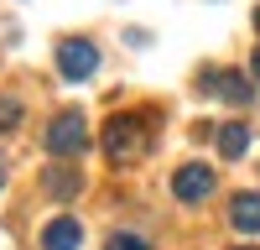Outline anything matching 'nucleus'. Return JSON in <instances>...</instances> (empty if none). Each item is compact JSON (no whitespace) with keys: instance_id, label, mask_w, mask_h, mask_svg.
Segmentation results:
<instances>
[{"instance_id":"f257e3e1","label":"nucleus","mask_w":260,"mask_h":250,"mask_svg":"<svg viewBox=\"0 0 260 250\" xmlns=\"http://www.w3.org/2000/svg\"><path fill=\"white\" fill-rule=\"evenodd\" d=\"M151 146V131H146V115H110L104 120V157L115 167H130L141 162Z\"/></svg>"},{"instance_id":"f03ea898","label":"nucleus","mask_w":260,"mask_h":250,"mask_svg":"<svg viewBox=\"0 0 260 250\" xmlns=\"http://www.w3.org/2000/svg\"><path fill=\"white\" fill-rule=\"evenodd\" d=\"M99 68V47L89 37H62L57 42V73L68 78V83H83V78H94Z\"/></svg>"},{"instance_id":"7ed1b4c3","label":"nucleus","mask_w":260,"mask_h":250,"mask_svg":"<svg viewBox=\"0 0 260 250\" xmlns=\"http://www.w3.org/2000/svg\"><path fill=\"white\" fill-rule=\"evenodd\" d=\"M83 146H89V120H83V110H62L47 125V151L52 157H78Z\"/></svg>"},{"instance_id":"20e7f679","label":"nucleus","mask_w":260,"mask_h":250,"mask_svg":"<svg viewBox=\"0 0 260 250\" xmlns=\"http://www.w3.org/2000/svg\"><path fill=\"white\" fill-rule=\"evenodd\" d=\"M208 193H213V172L203 162H187V167L172 172V198H177V203H203Z\"/></svg>"},{"instance_id":"39448f33","label":"nucleus","mask_w":260,"mask_h":250,"mask_svg":"<svg viewBox=\"0 0 260 250\" xmlns=\"http://www.w3.org/2000/svg\"><path fill=\"white\" fill-rule=\"evenodd\" d=\"M78 245H83V224L73 214L47 219V229H42V250H78Z\"/></svg>"},{"instance_id":"423d86ee","label":"nucleus","mask_w":260,"mask_h":250,"mask_svg":"<svg viewBox=\"0 0 260 250\" xmlns=\"http://www.w3.org/2000/svg\"><path fill=\"white\" fill-rule=\"evenodd\" d=\"M229 224L240 235H260V193H240L229 203Z\"/></svg>"},{"instance_id":"0eeeda50","label":"nucleus","mask_w":260,"mask_h":250,"mask_svg":"<svg viewBox=\"0 0 260 250\" xmlns=\"http://www.w3.org/2000/svg\"><path fill=\"white\" fill-rule=\"evenodd\" d=\"M208 83H219V99H229V104H250V99H255L250 78H245V73H234V68H224V73H208Z\"/></svg>"},{"instance_id":"6e6552de","label":"nucleus","mask_w":260,"mask_h":250,"mask_svg":"<svg viewBox=\"0 0 260 250\" xmlns=\"http://www.w3.org/2000/svg\"><path fill=\"white\" fill-rule=\"evenodd\" d=\"M219 151L229 157V162H240L245 151H250V131L240 120H229V125H219Z\"/></svg>"},{"instance_id":"1a4fd4ad","label":"nucleus","mask_w":260,"mask_h":250,"mask_svg":"<svg viewBox=\"0 0 260 250\" xmlns=\"http://www.w3.org/2000/svg\"><path fill=\"white\" fill-rule=\"evenodd\" d=\"M42 188H47L52 198H73L78 188H83V177L73 172V167H47V177H42Z\"/></svg>"},{"instance_id":"9d476101","label":"nucleus","mask_w":260,"mask_h":250,"mask_svg":"<svg viewBox=\"0 0 260 250\" xmlns=\"http://www.w3.org/2000/svg\"><path fill=\"white\" fill-rule=\"evenodd\" d=\"M104 250H151L146 235H130V229H115L110 240H104Z\"/></svg>"},{"instance_id":"9b49d317","label":"nucleus","mask_w":260,"mask_h":250,"mask_svg":"<svg viewBox=\"0 0 260 250\" xmlns=\"http://www.w3.org/2000/svg\"><path fill=\"white\" fill-rule=\"evenodd\" d=\"M16 120H21V104L6 99V104H0V131H6V125H16Z\"/></svg>"},{"instance_id":"f8f14e48","label":"nucleus","mask_w":260,"mask_h":250,"mask_svg":"<svg viewBox=\"0 0 260 250\" xmlns=\"http://www.w3.org/2000/svg\"><path fill=\"white\" fill-rule=\"evenodd\" d=\"M250 68H255V78H260V47H255V63H250Z\"/></svg>"},{"instance_id":"ddd939ff","label":"nucleus","mask_w":260,"mask_h":250,"mask_svg":"<svg viewBox=\"0 0 260 250\" xmlns=\"http://www.w3.org/2000/svg\"><path fill=\"white\" fill-rule=\"evenodd\" d=\"M0 188H6V162H0Z\"/></svg>"},{"instance_id":"4468645a","label":"nucleus","mask_w":260,"mask_h":250,"mask_svg":"<svg viewBox=\"0 0 260 250\" xmlns=\"http://www.w3.org/2000/svg\"><path fill=\"white\" fill-rule=\"evenodd\" d=\"M255 32H260V6H255Z\"/></svg>"},{"instance_id":"2eb2a0df","label":"nucleus","mask_w":260,"mask_h":250,"mask_svg":"<svg viewBox=\"0 0 260 250\" xmlns=\"http://www.w3.org/2000/svg\"><path fill=\"white\" fill-rule=\"evenodd\" d=\"M234 250H260V245H234Z\"/></svg>"}]
</instances>
